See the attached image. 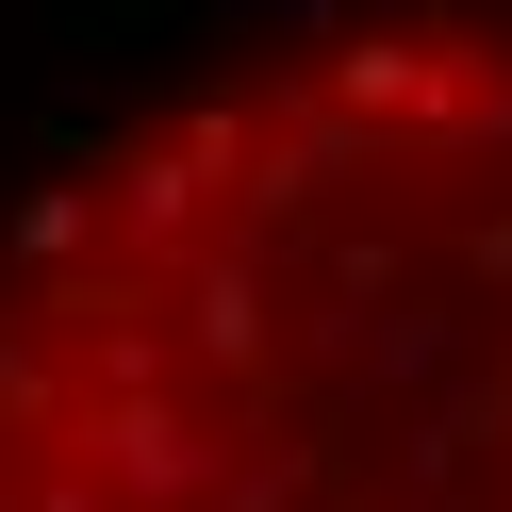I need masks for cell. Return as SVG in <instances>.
<instances>
[{"label": "cell", "instance_id": "6da1fadb", "mask_svg": "<svg viewBox=\"0 0 512 512\" xmlns=\"http://www.w3.org/2000/svg\"><path fill=\"white\" fill-rule=\"evenodd\" d=\"M0 512H512V0H314L50 149Z\"/></svg>", "mask_w": 512, "mask_h": 512}]
</instances>
